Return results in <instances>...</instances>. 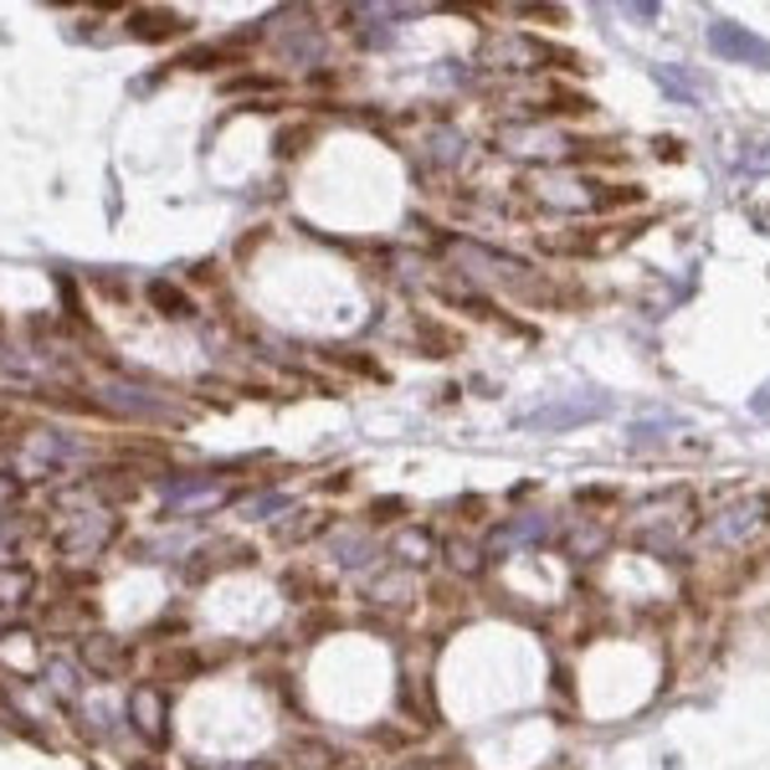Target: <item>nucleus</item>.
<instances>
[{
	"label": "nucleus",
	"instance_id": "nucleus-8",
	"mask_svg": "<svg viewBox=\"0 0 770 770\" xmlns=\"http://www.w3.org/2000/svg\"><path fill=\"white\" fill-rule=\"evenodd\" d=\"M750 411H755V417H770V385H766V390H755Z\"/></svg>",
	"mask_w": 770,
	"mask_h": 770
},
{
	"label": "nucleus",
	"instance_id": "nucleus-4",
	"mask_svg": "<svg viewBox=\"0 0 770 770\" xmlns=\"http://www.w3.org/2000/svg\"><path fill=\"white\" fill-rule=\"evenodd\" d=\"M657 88H663L673 103H688V108L709 98V83H703L699 72L678 68V62H657Z\"/></svg>",
	"mask_w": 770,
	"mask_h": 770
},
{
	"label": "nucleus",
	"instance_id": "nucleus-9",
	"mask_svg": "<svg viewBox=\"0 0 770 770\" xmlns=\"http://www.w3.org/2000/svg\"><path fill=\"white\" fill-rule=\"evenodd\" d=\"M135 770H150V766H135Z\"/></svg>",
	"mask_w": 770,
	"mask_h": 770
},
{
	"label": "nucleus",
	"instance_id": "nucleus-3",
	"mask_svg": "<svg viewBox=\"0 0 770 770\" xmlns=\"http://www.w3.org/2000/svg\"><path fill=\"white\" fill-rule=\"evenodd\" d=\"M709 47L730 57V62H750V68H770V42L766 36L745 32L739 21H714L709 26Z\"/></svg>",
	"mask_w": 770,
	"mask_h": 770
},
{
	"label": "nucleus",
	"instance_id": "nucleus-2",
	"mask_svg": "<svg viewBox=\"0 0 770 770\" xmlns=\"http://www.w3.org/2000/svg\"><path fill=\"white\" fill-rule=\"evenodd\" d=\"M766 524H770V499L755 493V499H745V503H730L720 520L709 524V539H714V545H745V539H755Z\"/></svg>",
	"mask_w": 770,
	"mask_h": 770
},
{
	"label": "nucleus",
	"instance_id": "nucleus-1",
	"mask_svg": "<svg viewBox=\"0 0 770 770\" xmlns=\"http://www.w3.org/2000/svg\"><path fill=\"white\" fill-rule=\"evenodd\" d=\"M606 411H611V396H606V390H575V396H560V401L545 406V411H529L524 427H529V432H570V427H586V421L606 417Z\"/></svg>",
	"mask_w": 770,
	"mask_h": 770
},
{
	"label": "nucleus",
	"instance_id": "nucleus-7",
	"mask_svg": "<svg viewBox=\"0 0 770 770\" xmlns=\"http://www.w3.org/2000/svg\"><path fill=\"white\" fill-rule=\"evenodd\" d=\"M154 303H160V314H170V318H185V314H190V303H185L175 288H165V283H154Z\"/></svg>",
	"mask_w": 770,
	"mask_h": 770
},
{
	"label": "nucleus",
	"instance_id": "nucleus-6",
	"mask_svg": "<svg viewBox=\"0 0 770 770\" xmlns=\"http://www.w3.org/2000/svg\"><path fill=\"white\" fill-rule=\"evenodd\" d=\"M739 170H745V175H770V139L745 144V150H739Z\"/></svg>",
	"mask_w": 770,
	"mask_h": 770
},
{
	"label": "nucleus",
	"instance_id": "nucleus-5",
	"mask_svg": "<svg viewBox=\"0 0 770 770\" xmlns=\"http://www.w3.org/2000/svg\"><path fill=\"white\" fill-rule=\"evenodd\" d=\"M135 714H139V730L150 739L165 735V730H160V688H150V684L135 688Z\"/></svg>",
	"mask_w": 770,
	"mask_h": 770
}]
</instances>
